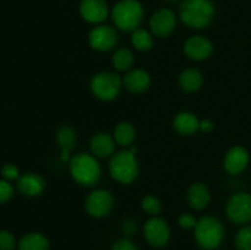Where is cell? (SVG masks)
<instances>
[{"instance_id": "obj_16", "label": "cell", "mask_w": 251, "mask_h": 250, "mask_svg": "<svg viewBox=\"0 0 251 250\" xmlns=\"http://www.w3.org/2000/svg\"><path fill=\"white\" fill-rule=\"evenodd\" d=\"M151 77L145 70H131L123 78V85L131 93H142L150 87Z\"/></svg>"}, {"instance_id": "obj_3", "label": "cell", "mask_w": 251, "mask_h": 250, "mask_svg": "<svg viewBox=\"0 0 251 250\" xmlns=\"http://www.w3.org/2000/svg\"><path fill=\"white\" fill-rule=\"evenodd\" d=\"M225 228L218 218L205 216L200 218L195 227V239L199 247L205 250H215L222 244Z\"/></svg>"}, {"instance_id": "obj_6", "label": "cell", "mask_w": 251, "mask_h": 250, "mask_svg": "<svg viewBox=\"0 0 251 250\" xmlns=\"http://www.w3.org/2000/svg\"><path fill=\"white\" fill-rule=\"evenodd\" d=\"M122 86V78L117 74L109 71L96 74L91 80V90L93 95L102 100H112L117 98Z\"/></svg>"}, {"instance_id": "obj_13", "label": "cell", "mask_w": 251, "mask_h": 250, "mask_svg": "<svg viewBox=\"0 0 251 250\" xmlns=\"http://www.w3.org/2000/svg\"><path fill=\"white\" fill-rule=\"evenodd\" d=\"M213 46L207 38L201 36L190 37L184 44V51L193 60H205L212 54Z\"/></svg>"}, {"instance_id": "obj_35", "label": "cell", "mask_w": 251, "mask_h": 250, "mask_svg": "<svg viewBox=\"0 0 251 250\" xmlns=\"http://www.w3.org/2000/svg\"><path fill=\"white\" fill-rule=\"evenodd\" d=\"M167 1H176V0H167Z\"/></svg>"}, {"instance_id": "obj_1", "label": "cell", "mask_w": 251, "mask_h": 250, "mask_svg": "<svg viewBox=\"0 0 251 250\" xmlns=\"http://www.w3.org/2000/svg\"><path fill=\"white\" fill-rule=\"evenodd\" d=\"M212 0H184L179 7V15L190 28L201 29L207 27L215 17Z\"/></svg>"}, {"instance_id": "obj_28", "label": "cell", "mask_w": 251, "mask_h": 250, "mask_svg": "<svg viewBox=\"0 0 251 250\" xmlns=\"http://www.w3.org/2000/svg\"><path fill=\"white\" fill-rule=\"evenodd\" d=\"M15 238L7 230L0 232V250H14L15 249Z\"/></svg>"}, {"instance_id": "obj_18", "label": "cell", "mask_w": 251, "mask_h": 250, "mask_svg": "<svg viewBox=\"0 0 251 250\" xmlns=\"http://www.w3.org/2000/svg\"><path fill=\"white\" fill-rule=\"evenodd\" d=\"M211 194L207 186L202 183H195L188 191V201L195 210H203L210 202Z\"/></svg>"}, {"instance_id": "obj_5", "label": "cell", "mask_w": 251, "mask_h": 250, "mask_svg": "<svg viewBox=\"0 0 251 250\" xmlns=\"http://www.w3.org/2000/svg\"><path fill=\"white\" fill-rule=\"evenodd\" d=\"M109 173L119 183H132L139 173V164L135 154L129 150L113 154L109 162Z\"/></svg>"}, {"instance_id": "obj_17", "label": "cell", "mask_w": 251, "mask_h": 250, "mask_svg": "<svg viewBox=\"0 0 251 250\" xmlns=\"http://www.w3.org/2000/svg\"><path fill=\"white\" fill-rule=\"evenodd\" d=\"M90 147L91 151H92V153L95 156L100 157V158H105V157H109L114 153L115 140L109 134L100 132V134H96L92 137Z\"/></svg>"}, {"instance_id": "obj_24", "label": "cell", "mask_w": 251, "mask_h": 250, "mask_svg": "<svg viewBox=\"0 0 251 250\" xmlns=\"http://www.w3.org/2000/svg\"><path fill=\"white\" fill-rule=\"evenodd\" d=\"M132 46L140 51H147L153 47V38L149 31L142 28H137L132 32L131 36Z\"/></svg>"}, {"instance_id": "obj_9", "label": "cell", "mask_w": 251, "mask_h": 250, "mask_svg": "<svg viewBox=\"0 0 251 250\" xmlns=\"http://www.w3.org/2000/svg\"><path fill=\"white\" fill-rule=\"evenodd\" d=\"M144 234L151 247L162 248L168 243L171 230L166 221L159 217H153L145 225Z\"/></svg>"}, {"instance_id": "obj_29", "label": "cell", "mask_w": 251, "mask_h": 250, "mask_svg": "<svg viewBox=\"0 0 251 250\" xmlns=\"http://www.w3.org/2000/svg\"><path fill=\"white\" fill-rule=\"evenodd\" d=\"M196 218L194 217L191 213H183V215L179 217V225H180L181 228L184 229H191V228H195L196 227Z\"/></svg>"}, {"instance_id": "obj_34", "label": "cell", "mask_w": 251, "mask_h": 250, "mask_svg": "<svg viewBox=\"0 0 251 250\" xmlns=\"http://www.w3.org/2000/svg\"><path fill=\"white\" fill-rule=\"evenodd\" d=\"M199 129L202 132H211L213 130V124L210 122V120H202L200 122V126Z\"/></svg>"}, {"instance_id": "obj_4", "label": "cell", "mask_w": 251, "mask_h": 250, "mask_svg": "<svg viewBox=\"0 0 251 250\" xmlns=\"http://www.w3.org/2000/svg\"><path fill=\"white\" fill-rule=\"evenodd\" d=\"M70 173L76 183L92 186L100 179V166L97 159L87 153H78L70 161Z\"/></svg>"}, {"instance_id": "obj_11", "label": "cell", "mask_w": 251, "mask_h": 250, "mask_svg": "<svg viewBox=\"0 0 251 250\" xmlns=\"http://www.w3.org/2000/svg\"><path fill=\"white\" fill-rule=\"evenodd\" d=\"M88 42L93 49L100 51H107L114 48L118 42V34L113 27L97 26L88 34Z\"/></svg>"}, {"instance_id": "obj_19", "label": "cell", "mask_w": 251, "mask_h": 250, "mask_svg": "<svg viewBox=\"0 0 251 250\" xmlns=\"http://www.w3.org/2000/svg\"><path fill=\"white\" fill-rule=\"evenodd\" d=\"M174 129L179 132L180 135H193L196 132V130L200 126V122L196 118L195 114L188 112L179 113L176 118H174Z\"/></svg>"}, {"instance_id": "obj_2", "label": "cell", "mask_w": 251, "mask_h": 250, "mask_svg": "<svg viewBox=\"0 0 251 250\" xmlns=\"http://www.w3.org/2000/svg\"><path fill=\"white\" fill-rule=\"evenodd\" d=\"M113 22L119 29L134 32L144 19V7L139 0H120L112 10Z\"/></svg>"}, {"instance_id": "obj_25", "label": "cell", "mask_w": 251, "mask_h": 250, "mask_svg": "<svg viewBox=\"0 0 251 250\" xmlns=\"http://www.w3.org/2000/svg\"><path fill=\"white\" fill-rule=\"evenodd\" d=\"M113 66H114L117 70L119 71H126L134 64V54L131 53V50L126 48H122L119 50H117L113 55Z\"/></svg>"}, {"instance_id": "obj_8", "label": "cell", "mask_w": 251, "mask_h": 250, "mask_svg": "<svg viewBox=\"0 0 251 250\" xmlns=\"http://www.w3.org/2000/svg\"><path fill=\"white\" fill-rule=\"evenodd\" d=\"M114 199L107 190H95L86 199V211L93 217H104L112 211Z\"/></svg>"}, {"instance_id": "obj_23", "label": "cell", "mask_w": 251, "mask_h": 250, "mask_svg": "<svg viewBox=\"0 0 251 250\" xmlns=\"http://www.w3.org/2000/svg\"><path fill=\"white\" fill-rule=\"evenodd\" d=\"M136 131L132 124L127 122L119 123L114 129V140L120 146H130L134 142Z\"/></svg>"}, {"instance_id": "obj_33", "label": "cell", "mask_w": 251, "mask_h": 250, "mask_svg": "<svg viewBox=\"0 0 251 250\" xmlns=\"http://www.w3.org/2000/svg\"><path fill=\"white\" fill-rule=\"evenodd\" d=\"M123 230H124L125 234H127V235L132 234V233L136 230V225H135L134 221L132 220L124 221V223H123Z\"/></svg>"}, {"instance_id": "obj_10", "label": "cell", "mask_w": 251, "mask_h": 250, "mask_svg": "<svg viewBox=\"0 0 251 250\" xmlns=\"http://www.w3.org/2000/svg\"><path fill=\"white\" fill-rule=\"evenodd\" d=\"M176 26V14L171 9H161L152 15L150 20V28L151 32L157 37L171 36L174 32Z\"/></svg>"}, {"instance_id": "obj_21", "label": "cell", "mask_w": 251, "mask_h": 250, "mask_svg": "<svg viewBox=\"0 0 251 250\" xmlns=\"http://www.w3.org/2000/svg\"><path fill=\"white\" fill-rule=\"evenodd\" d=\"M202 74L198 69H186L179 77L180 87L185 92H195L202 85Z\"/></svg>"}, {"instance_id": "obj_22", "label": "cell", "mask_w": 251, "mask_h": 250, "mask_svg": "<svg viewBox=\"0 0 251 250\" xmlns=\"http://www.w3.org/2000/svg\"><path fill=\"white\" fill-rule=\"evenodd\" d=\"M48 239L41 233H29L19 243V250H48Z\"/></svg>"}, {"instance_id": "obj_7", "label": "cell", "mask_w": 251, "mask_h": 250, "mask_svg": "<svg viewBox=\"0 0 251 250\" xmlns=\"http://www.w3.org/2000/svg\"><path fill=\"white\" fill-rule=\"evenodd\" d=\"M227 216L237 225H245L251 221V195L248 193H237L227 203Z\"/></svg>"}, {"instance_id": "obj_30", "label": "cell", "mask_w": 251, "mask_h": 250, "mask_svg": "<svg viewBox=\"0 0 251 250\" xmlns=\"http://www.w3.org/2000/svg\"><path fill=\"white\" fill-rule=\"evenodd\" d=\"M12 194H14L12 186L7 181L0 180V203L6 202L7 200H10Z\"/></svg>"}, {"instance_id": "obj_12", "label": "cell", "mask_w": 251, "mask_h": 250, "mask_svg": "<svg viewBox=\"0 0 251 250\" xmlns=\"http://www.w3.org/2000/svg\"><path fill=\"white\" fill-rule=\"evenodd\" d=\"M80 14L90 24H100L108 16V5L104 0H81Z\"/></svg>"}, {"instance_id": "obj_27", "label": "cell", "mask_w": 251, "mask_h": 250, "mask_svg": "<svg viewBox=\"0 0 251 250\" xmlns=\"http://www.w3.org/2000/svg\"><path fill=\"white\" fill-rule=\"evenodd\" d=\"M142 208H144L145 212H147L149 215L152 216H156L158 213H161L162 211V203L156 196H152L149 195L146 198L142 199V202H141Z\"/></svg>"}, {"instance_id": "obj_32", "label": "cell", "mask_w": 251, "mask_h": 250, "mask_svg": "<svg viewBox=\"0 0 251 250\" xmlns=\"http://www.w3.org/2000/svg\"><path fill=\"white\" fill-rule=\"evenodd\" d=\"M112 250H139V248L129 239H122L113 245Z\"/></svg>"}, {"instance_id": "obj_31", "label": "cell", "mask_w": 251, "mask_h": 250, "mask_svg": "<svg viewBox=\"0 0 251 250\" xmlns=\"http://www.w3.org/2000/svg\"><path fill=\"white\" fill-rule=\"evenodd\" d=\"M1 174L4 178L12 180V179H16L19 176V169L14 164H5L1 169Z\"/></svg>"}, {"instance_id": "obj_14", "label": "cell", "mask_w": 251, "mask_h": 250, "mask_svg": "<svg viewBox=\"0 0 251 250\" xmlns=\"http://www.w3.org/2000/svg\"><path fill=\"white\" fill-rule=\"evenodd\" d=\"M249 164V152L242 146H235L225 157V169L230 174H239Z\"/></svg>"}, {"instance_id": "obj_15", "label": "cell", "mask_w": 251, "mask_h": 250, "mask_svg": "<svg viewBox=\"0 0 251 250\" xmlns=\"http://www.w3.org/2000/svg\"><path fill=\"white\" fill-rule=\"evenodd\" d=\"M17 188L20 193L26 196H38L46 189V181L39 174L26 173L20 176Z\"/></svg>"}, {"instance_id": "obj_26", "label": "cell", "mask_w": 251, "mask_h": 250, "mask_svg": "<svg viewBox=\"0 0 251 250\" xmlns=\"http://www.w3.org/2000/svg\"><path fill=\"white\" fill-rule=\"evenodd\" d=\"M235 247L238 250H251V225H245L237 233Z\"/></svg>"}, {"instance_id": "obj_20", "label": "cell", "mask_w": 251, "mask_h": 250, "mask_svg": "<svg viewBox=\"0 0 251 250\" xmlns=\"http://www.w3.org/2000/svg\"><path fill=\"white\" fill-rule=\"evenodd\" d=\"M56 142L61 150V159L66 161L69 158V153L74 149L76 142V134L70 126L64 125L56 132Z\"/></svg>"}]
</instances>
